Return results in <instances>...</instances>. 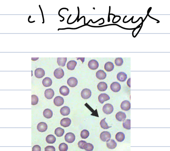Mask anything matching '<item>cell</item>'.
Segmentation results:
<instances>
[{"label": "cell", "mask_w": 170, "mask_h": 151, "mask_svg": "<svg viewBox=\"0 0 170 151\" xmlns=\"http://www.w3.org/2000/svg\"><path fill=\"white\" fill-rule=\"evenodd\" d=\"M100 138L101 140L103 142H108L111 138V135L108 131H104L101 133Z\"/></svg>", "instance_id": "obj_1"}, {"label": "cell", "mask_w": 170, "mask_h": 151, "mask_svg": "<svg viewBox=\"0 0 170 151\" xmlns=\"http://www.w3.org/2000/svg\"><path fill=\"white\" fill-rule=\"evenodd\" d=\"M113 106L110 104H105L102 108V110L104 113L107 115L111 114L113 112Z\"/></svg>", "instance_id": "obj_2"}, {"label": "cell", "mask_w": 170, "mask_h": 151, "mask_svg": "<svg viewBox=\"0 0 170 151\" xmlns=\"http://www.w3.org/2000/svg\"><path fill=\"white\" fill-rule=\"evenodd\" d=\"M65 141L68 143H72L75 140V136L73 133H67L65 136Z\"/></svg>", "instance_id": "obj_3"}, {"label": "cell", "mask_w": 170, "mask_h": 151, "mask_svg": "<svg viewBox=\"0 0 170 151\" xmlns=\"http://www.w3.org/2000/svg\"><path fill=\"white\" fill-rule=\"evenodd\" d=\"M92 92L89 89H85L82 91L81 96L84 99H87L91 97Z\"/></svg>", "instance_id": "obj_4"}, {"label": "cell", "mask_w": 170, "mask_h": 151, "mask_svg": "<svg viewBox=\"0 0 170 151\" xmlns=\"http://www.w3.org/2000/svg\"><path fill=\"white\" fill-rule=\"evenodd\" d=\"M54 76L57 79H61L63 77L64 72L63 69L61 68L56 69L54 72Z\"/></svg>", "instance_id": "obj_5"}, {"label": "cell", "mask_w": 170, "mask_h": 151, "mask_svg": "<svg viewBox=\"0 0 170 151\" xmlns=\"http://www.w3.org/2000/svg\"><path fill=\"white\" fill-rule=\"evenodd\" d=\"M99 66L98 62L94 59L90 61L88 63V66L91 70H95L98 68Z\"/></svg>", "instance_id": "obj_6"}, {"label": "cell", "mask_w": 170, "mask_h": 151, "mask_svg": "<svg viewBox=\"0 0 170 151\" xmlns=\"http://www.w3.org/2000/svg\"><path fill=\"white\" fill-rule=\"evenodd\" d=\"M110 89L112 91L115 92H118L121 90V86L119 83L117 82H114L110 85Z\"/></svg>", "instance_id": "obj_7"}, {"label": "cell", "mask_w": 170, "mask_h": 151, "mask_svg": "<svg viewBox=\"0 0 170 151\" xmlns=\"http://www.w3.org/2000/svg\"><path fill=\"white\" fill-rule=\"evenodd\" d=\"M67 83L71 87H75L78 85V80L74 77H71L67 80Z\"/></svg>", "instance_id": "obj_8"}, {"label": "cell", "mask_w": 170, "mask_h": 151, "mask_svg": "<svg viewBox=\"0 0 170 151\" xmlns=\"http://www.w3.org/2000/svg\"><path fill=\"white\" fill-rule=\"evenodd\" d=\"M131 104L130 102L128 100H124L121 103V107L122 110L127 111L131 109Z\"/></svg>", "instance_id": "obj_9"}, {"label": "cell", "mask_w": 170, "mask_h": 151, "mask_svg": "<svg viewBox=\"0 0 170 151\" xmlns=\"http://www.w3.org/2000/svg\"><path fill=\"white\" fill-rule=\"evenodd\" d=\"M48 126L46 123L41 122L38 123L37 126L38 131L41 132H44L47 130Z\"/></svg>", "instance_id": "obj_10"}, {"label": "cell", "mask_w": 170, "mask_h": 151, "mask_svg": "<svg viewBox=\"0 0 170 151\" xmlns=\"http://www.w3.org/2000/svg\"><path fill=\"white\" fill-rule=\"evenodd\" d=\"M45 72L43 69L38 68L36 69L35 71V76L38 78H41L44 76Z\"/></svg>", "instance_id": "obj_11"}, {"label": "cell", "mask_w": 170, "mask_h": 151, "mask_svg": "<svg viewBox=\"0 0 170 151\" xmlns=\"http://www.w3.org/2000/svg\"><path fill=\"white\" fill-rule=\"evenodd\" d=\"M54 104L57 106H60L64 103V99L63 97L61 96H57L54 99Z\"/></svg>", "instance_id": "obj_12"}, {"label": "cell", "mask_w": 170, "mask_h": 151, "mask_svg": "<svg viewBox=\"0 0 170 151\" xmlns=\"http://www.w3.org/2000/svg\"><path fill=\"white\" fill-rule=\"evenodd\" d=\"M45 96L46 98L50 99L52 98L54 95L53 90L52 89H46L45 91Z\"/></svg>", "instance_id": "obj_13"}, {"label": "cell", "mask_w": 170, "mask_h": 151, "mask_svg": "<svg viewBox=\"0 0 170 151\" xmlns=\"http://www.w3.org/2000/svg\"><path fill=\"white\" fill-rule=\"evenodd\" d=\"M71 123V120L69 118H64L60 121L61 126L65 128H67L70 126Z\"/></svg>", "instance_id": "obj_14"}, {"label": "cell", "mask_w": 170, "mask_h": 151, "mask_svg": "<svg viewBox=\"0 0 170 151\" xmlns=\"http://www.w3.org/2000/svg\"><path fill=\"white\" fill-rule=\"evenodd\" d=\"M115 118L118 121H124L126 118V115L124 112L120 111L118 112L115 115Z\"/></svg>", "instance_id": "obj_15"}, {"label": "cell", "mask_w": 170, "mask_h": 151, "mask_svg": "<svg viewBox=\"0 0 170 151\" xmlns=\"http://www.w3.org/2000/svg\"><path fill=\"white\" fill-rule=\"evenodd\" d=\"M110 98L108 95L105 93L101 94L98 96L99 102L101 104H103L105 101L109 100Z\"/></svg>", "instance_id": "obj_16"}, {"label": "cell", "mask_w": 170, "mask_h": 151, "mask_svg": "<svg viewBox=\"0 0 170 151\" xmlns=\"http://www.w3.org/2000/svg\"><path fill=\"white\" fill-rule=\"evenodd\" d=\"M96 76L98 79L100 80L105 79L106 77V74L104 71L100 70L98 71L96 73Z\"/></svg>", "instance_id": "obj_17"}, {"label": "cell", "mask_w": 170, "mask_h": 151, "mask_svg": "<svg viewBox=\"0 0 170 151\" xmlns=\"http://www.w3.org/2000/svg\"><path fill=\"white\" fill-rule=\"evenodd\" d=\"M59 92L62 95L64 96L68 95L70 93V89L66 86H62L59 89Z\"/></svg>", "instance_id": "obj_18"}, {"label": "cell", "mask_w": 170, "mask_h": 151, "mask_svg": "<svg viewBox=\"0 0 170 151\" xmlns=\"http://www.w3.org/2000/svg\"><path fill=\"white\" fill-rule=\"evenodd\" d=\"M117 78L118 81L124 82L126 81L127 78V75L124 72H120L117 75Z\"/></svg>", "instance_id": "obj_19"}, {"label": "cell", "mask_w": 170, "mask_h": 151, "mask_svg": "<svg viewBox=\"0 0 170 151\" xmlns=\"http://www.w3.org/2000/svg\"><path fill=\"white\" fill-rule=\"evenodd\" d=\"M114 68V65L113 63L109 62L106 63L104 66V69L107 72L112 71Z\"/></svg>", "instance_id": "obj_20"}, {"label": "cell", "mask_w": 170, "mask_h": 151, "mask_svg": "<svg viewBox=\"0 0 170 151\" xmlns=\"http://www.w3.org/2000/svg\"><path fill=\"white\" fill-rule=\"evenodd\" d=\"M97 88L99 91H105L107 89V84L106 83L104 82H101L98 84Z\"/></svg>", "instance_id": "obj_21"}, {"label": "cell", "mask_w": 170, "mask_h": 151, "mask_svg": "<svg viewBox=\"0 0 170 151\" xmlns=\"http://www.w3.org/2000/svg\"><path fill=\"white\" fill-rule=\"evenodd\" d=\"M60 112L61 114L62 115L66 116L70 114V110L69 107L65 106L61 108Z\"/></svg>", "instance_id": "obj_22"}, {"label": "cell", "mask_w": 170, "mask_h": 151, "mask_svg": "<svg viewBox=\"0 0 170 151\" xmlns=\"http://www.w3.org/2000/svg\"><path fill=\"white\" fill-rule=\"evenodd\" d=\"M107 146L108 149H113L116 148L117 146V143L114 140L111 139L107 142Z\"/></svg>", "instance_id": "obj_23"}, {"label": "cell", "mask_w": 170, "mask_h": 151, "mask_svg": "<svg viewBox=\"0 0 170 151\" xmlns=\"http://www.w3.org/2000/svg\"><path fill=\"white\" fill-rule=\"evenodd\" d=\"M77 65V62L74 60L70 61L67 64V67L69 70H75Z\"/></svg>", "instance_id": "obj_24"}, {"label": "cell", "mask_w": 170, "mask_h": 151, "mask_svg": "<svg viewBox=\"0 0 170 151\" xmlns=\"http://www.w3.org/2000/svg\"><path fill=\"white\" fill-rule=\"evenodd\" d=\"M52 79L49 77L45 78L42 81L43 85L46 87H48L52 85Z\"/></svg>", "instance_id": "obj_25"}, {"label": "cell", "mask_w": 170, "mask_h": 151, "mask_svg": "<svg viewBox=\"0 0 170 151\" xmlns=\"http://www.w3.org/2000/svg\"><path fill=\"white\" fill-rule=\"evenodd\" d=\"M56 137L52 135H49L46 138V141L49 144H52L56 142Z\"/></svg>", "instance_id": "obj_26"}, {"label": "cell", "mask_w": 170, "mask_h": 151, "mask_svg": "<svg viewBox=\"0 0 170 151\" xmlns=\"http://www.w3.org/2000/svg\"><path fill=\"white\" fill-rule=\"evenodd\" d=\"M43 114L45 118L47 119L52 118L53 115L52 111L49 109H45L43 112Z\"/></svg>", "instance_id": "obj_27"}, {"label": "cell", "mask_w": 170, "mask_h": 151, "mask_svg": "<svg viewBox=\"0 0 170 151\" xmlns=\"http://www.w3.org/2000/svg\"><path fill=\"white\" fill-rule=\"evenodd\" d=\"M125 135L124 133L122 132L117 133L115 135V139L118 142H122L124 140Z\"/></svg>", "instance_id": "obj_28"}, {"label": "cell", "mask_w": 170, "mask_h": 151, "mask_svg": "<svg viewBox=\"0 0 170 151\" xmlns=\"http://www.w3.org/2000/svg\"><path fill=\"white\" fill-rule=\"evenodd\" d=\"M67 60V58H58L57 59V64L60 66L65 67Z\"/></svg>", "instance_id": "obj_29"}, {"label": "cell", "mask_w": 170, "mask_h": 151, "mask_svg": "<svg viewBox=\"0 0 170 151\" xmlns=\"http://www.w3.org/2000/svg\"><path fill=\"white\" fill-rule=\"evenodd\" d=\"M65 132V130L63 128L58 127L55 130V134L58 137H61L63 136Z\"/></svg>", "instance_id": "obj_30"}, {"label": "cell", "mask_w": 170, "mask_h": 151, "mask_svg": "<svg viewBox=\"0 0 170 151\" xmlns=\"http://www.w3.org/2000/svg\"><path fill=\"white\" fill-rule=\"evenodd\" d=\"M123 128L127 130H130L131 129V120L130 119L126 120L125 121L123 122Z\"/></svg>", "instance_id": "obj_31"}, {"label": "cell", "mask_w": 170, "mask_h": 151, "mask_svg": "<svg viewBox=\"0 0 170 151\" xmlns=\"http://www.w3.org/2000/svg\"><path fill=\"white\" fill-rule=\"evenodd\" d=\"M106 118L101 120L100 124L101 127L104 129H107L111 127V126H109L107 123L105 122Z\"/></svg>", "instance_id": "obj_32"}, {"label": "cell", "mask_w": 170, "mask_h": 151, "mask_svg": "<svg viewBox=\"0 0 170 151\" xmlns=\"http://www.w3.org/2000/svg\"><path fill=\"white\" fill-rule=\"evenodd\" d=\"M84 149L86 151H92L94 149V146L93 145L89 143H86L84 145Z\"/></svg>", "instance_id": "obj_33"}, {"label": "cell", "mask_w": 170, "mask_h": 151, "mask_svg": "<svg viewBox=\"0 0 170 151\" xmlns=\"http://www.w3.org/2000/svg\"><path fill=\"white\" fill-rule=\"evenodd\" d=\"M89 135V132L86 130H84L81 132V137L83 139H87Z\"/></svg>", "instance_id": "obj_34"}, {"label": "cell", "mask_w": 170, "mask_h": 151, "mask_svg": "<svg viewBox=\"0 0 170 151\" xmlns=\"http://www.w3.org/2000/svg\"><path fill=\"white\" fill-rule=\"evenodd\" d=\"M68 149V146L65 143H62L59 145V149L60 151H67Z\"/></svg>", "instance_id": "obj_35"}, {"label": "cell", "mask_w": 170, "mask_h": 151, "mask_svg": "<svg viewBox=\"0 0 170 151\" xmlns=\"http://www.w3.org/2000/svg\"><path fill=\"white\" fill-rule=\"evenodd\" d=\"M38 102V98L37 96L33 95L31 96L32 105H35L37 104Z\"/></svg>", "instance_id": "obj_36"}, {"label": "cell", "mask_w": 170, "mask_h": 151, "mask_svg": "<svg viewBox=\"0 0 170 151\" xmlns=\"http://www.w3.org/2000/svg\"><path fill=\"white\" fill-rule=\"evenodd\" d=\"M123 62V59L121 58H117L115 61V65L118 66H121L122 65Z\"/></svg>", "instance_id": "obj_37"}, {"label": "cell", "mask_w": 170, "mask_h": 151, "mask_svg": "<svg viewBox=\"0 0 170 151\" xmlns=\"http://www.w3.org/2000/svg\"><path fill=\"white\" fill-rule=\"evenodd\" d=\"M86 141H81L78 143V146L80 149H84V145L86 143Z\"/></svg>", "instance_id": "obj_38"}, {"label": "cell", "mask_w": 170, "mask_h": 151, "mask_svg": "<svg viewBox=\"0 0 170 151\" xmlns=\"http://www.w3.org/2000/svg\"><path fill=\"white\" fill-rule=\"evenodd\" d=\"M55 148L53 146H48L45 148V151H55Z\"/></svg>", "instance_id": "obj_39"}, {"label": "cell", "mask_w": 170, "mask_h": 151, "mask_svg": "<svg viewBox=\"0 0 170 151\" xmlns=\"http://www.w3.org/2000/svg\"><path fill=\"white\" fill-rule=\"evenodd\" d=\"M41 147L39 145H36L32 148V151H41Z\"/></svg>", "instance_id": "obj_40"}, {"label": "cell", "mask_w": 170, "mask_h": 151, "mask_svg": "<svg viewBox=\"0 0 170 151\" xmlns=\"http://www.w3.org/2000/svg\"><path fill=\"white\" fill-rule=\"evenodd\" d=\"M131 78H129L127 82V84L129 87H131Z\"/></svg>", "instance_id": "obj_41"}]
</instances>
